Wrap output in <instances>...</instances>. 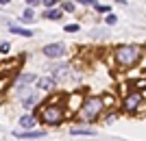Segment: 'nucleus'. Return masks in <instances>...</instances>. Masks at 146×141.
<instances>
[{
	"mask_svg": "<svg viewBox=\"0 0 146 141\" xmlns=\"http://www.w3.org/2000/svg\"><path fill=\"white\" fill-rule=\"evenodd\" d=\"M61 9H63V13H74V9H76V5L74 2H61Z\"/></svg>",
	"mask_w": 146,
	"mask_h": 141,
	"instance_id": "obj_20",
	"label": "nucleus"
},
{
	"mask_svg": "<svg viewBox=\"0 0 146 141\" xmlns=\"http://www.w3.org/2000/svg\"><path fill=\"white\" fill-rule=\"evenodd\" d=\"M146 100H144V93L140 91V89H131V91L124 93V98L120 100V111L122 113H127V115H137V113H142V109H144Z\"/></svg>",
	"mask_w": 146,
	"mask_h": 141,
	"instance_id": "obj_4",
	"label": "nucleus"
},
{
	"mask_svg": "<svg viewBox=\"0 0 146 141\" xmlns=\"http://www.w3.org/2000/svg\"><path fill=\"white\" fill-rule=\"evenodd\" d=\"M105 102H103V96H85L83 104H81L79 113H76V119L79 124H85V126H92L96 124L105 113Z\"/></svg>",
	"mask_w": 146,
	"mask_h": 141,
	"instance_id": "obj_2",
	"label": "nucleus"
},
{
	"mask_svg": "<svg viewBox=\"0 0 146 141\" xmlns=\"http://www.w3.org/2000/svg\"><path fill=\"white\" fill-rule=\"evenodd\" d=\"M0 5H9V0H0Z\"/></svg>",
	"mask_w": 146,
	"mask_h": 141,
	"instance_id": "obj_28",
	"label": "nucleus"
},
{
	"mask_svg": "<svg viewBox=\"0 0 146 141\" xmlns=\"http://www.w3.org/2000/svg\"><path fill=\"white\" fill-rule=\"evenodd\" d=\"M46 59H63L66 56V46L63 43H46L42 48Z\"/></svg>",
	"mask_w": 146,
	"mask_h": 141,
	"instance_id": "obj_7",
	"label": "nucleus"
},
{
	"mask_svg": "<svg viewBox=\"0 0 146 141\" xmlns=\"http://www.w3.org/2000/svg\"><path fill=\"white\" fill-rule=\"evenodd\" d=\"M83 100H85V93L83 91H72V93H68L66 100H63V106H66L68 111V117H72L79 113L81 104H83Z\"/></svg>",
	"mask_w": 146,
	"mask_h": 141,
	"instance_id": "obj_5",
	"label": "nucleus"
},
{
	"mask_svg": "<svg viewBox=\"0 0 146 141\" xmlns=\"http://www.w3.org/2000/svg\"><path fill=\"white\" fill-rule=\"evenodd\" d=\"M70 135H96V130L85 126V124H79V126H72V128H70Z\"/></svg>",
	"mask_w": 146,
	"mask_h": 141,
	"instance_id": "obj_14",
	"label": "nucleus"
},
{
	"mask_svg": "<svg viewBox=\"0 0 146 141\" xmlns=\"http://www.w3.org/2000/svg\"><path fill=\"white\" fill-rule=\"evenodd\" d=\"M9 33L20 35V37H33V35H35L31 28H22V26H15V24H9Z\"/></svg>",
	"mask_w": 146,
	"mask_h": 141,
	"instance_id": "obj_15",
	"label": "nucleus"
},
{
	"mask_svg": "<svg viewBox=\"0 0 146 141\" xmlns=\"http://www.w3.org/2000/svg\"><path fill=\"white\" fill-rule=\"evenodd\" d=\"M22 24H33L35 22V13H33V7H26L24 13H22V18H20Z\"/></svg>",
	"mask_w": 146,
	"mask_h": 141,
	"instance_id": "obj_16",
	"label": "nucleus"
},
{
	"mask_svg": "<svg viewBox=\"0 0 146 141\" xmlns=\"http://www.w3.org/2000/svg\"><path fill=\"white\" fill-rule=\"evenodd\" d=\"M116 117H118L116 109H105V113H103V117H100V119H103L105 124H111L113 119H116Z\"/></svg>",
	"mask_w": 146,
	"mask_h": 141,
	"instance_id": "obj_17",
	"label": "nucleus"
},
{
	"mask_svg": "<svg viewBox=\"0 0 146 141\" xmlns=\"http://www.w3.org/2000/svg\"><path fill=\"white\" fill-rule=\"evenodd\" d=\"M103 102H105L107 109H113L116 106V96L113 93H103Z\"/></svg>",
	"mask_w": 146,
	"mask_h": 141,
	"instance_id": "obj_19",
	"label": "nucleus"
},
{
	"mask_svg": "<svg viewBox=\"0 0 146 141\" xmlns=\"http://www.w3.org/2000/svg\"><path fill=\"white\" fill-rule=\"evenodd\" d=\"M103 22H105V26H116L118 24V15H116V13H105V15H103Z\"/></svg>",
	"mask_w": 146,
	"mask_h": 141,
	"instance_id": "obj_18",
	"label": "nucleus"
},
{
	"mask_svg": "<svg viewBox=\"0 0 146 141\" xmlns=\"http://www.w3.org/2000/svg\"><path fill=\"white\" fill-rule=\"evenodd\" d=\"M94 9H96L98 15H105V13H109V7H107V5H96Z\"/></svg>",
	"mask_w": 146,
	"mask_h": 141,
	"instance_id": "obj_21",
	"label": "nucleus"
},
{
	"mask_svg": "<svg viewBox=\"0 0 146 141\" xmlns=\"http://www.w3.org/2000/svg\"><path fill=\"white\" fill-rule=\"evenodd\" d=\"M113 2H116V5H120V7H127V5H129L127 0H113Z\"/></svg>",
	"mask_w": 146,
	"mask_h": 141,
	"instance_id": "obj_27",
	"label": "nucleus"
},
{
	"mask_svg": "<svg viewBox=\"0 0 146 141\" xmlns=\"http://www.w3.org/2000/svg\"><path fill=\"white\" fill-rule=\"evenodd\" d=\"M44 18H46V20H52V22H59V20L63 18V9H55V7H50V9L44 11Z\"/></svg>",
	"mask_w": 146,
	"mask_h": 141,
	"instance_id": "obj_12",
	"label": "nucleus"
},
{
	"mask_svg": "<svg viewBox=\"0 0 146 141\" xmlns=\"http://www.w3.org/2000/svg\"><path fill=\"white\" fill-rule=\"evenodd\" d=\"M146 48L142 43H116L109 50V61L118 70H133L142 63Z\"/></svg>",
	"mask_w": 146,
	"mask_h": 141,
	"instance_id": "obj_1",
	"label": "nucleus"
},
{
	"mask_svg": "<svg viewBox=\"0 0 146 141\" xmlns=\"http://www.w3.org/2000/svg\"><path fill=\"white\" fill-rule=\"evenodd\" d=\"M76 2H79L81 7H96L98 5L96 0H76Z\"/></svg>",
	"mask_w": 146,
	"mask_h": 141,
	"instance_id": "obj_24",
	"label": "nucleus"
},
{
	"mask_svg": "<svg viewBox=\"0 0 146 141\" xmlns=\"http://www.w3.org/2000/svg\"><path fill=\"white\" fill-rule=\"evenodd\" d=\"M42 5L46 9H50V7H57V0H42Z\"/></svg>",
	"mask_w": 146,
	"mask_h": 141,
	"instance_id": "obj_25",
	"label": "nucleus"
},
{
	"mask_svg": "<svg viewBox=\"0 0 146 141\" xmlns=\"http://www.w3.org/2000/svg\"><path fill=\"white\" fill-rule=\"evenodd\" d=\"M57 87V80L52 76H42V78H37V89L44 93H52Z\"/></svg>",
	"mask_w": 146,
	"mask_h": 141,
	"instance_id": "obj_9",
	"label": "nucleus"
},
{
	"mask_svg": "<svg viewBox=\"0 0 146 141\" xmlns=\"http://www.w3.org/2000/svg\"><path fill=\"white\" fill-rule=\"evenodd\" d=\"M31 83H37V78H35V74H20L18 76V80H15V89H20V87H29Z\"/></svg>",
	"mask_w": 146,
	"mask_h": 141,
	"instance_id": "obj_11",
	"label": "nucleus"
},
{
	"mask_svg": "<svg viewBox=\"0 0 146 141\" xmlns=\"http://www.w3.org/2000/svg\"><path fill=\"white\" fill-rule=\"evenodd\" d=\"M18 122H20V126H22V128L29 130V128H33V126L37 124V117H35V115H31V113H24V115L20 117Z\"/></svg>",
	"mask_w": 146,
	"mask_h": 141,
	"instance_id": "obj_13",
	"label": "nucleus"
},
{
	"mask_svg": "<svg viewBox=\"0 0 146 141\" xmlns=\"http://www.w3.org/2000/svg\"><path fill=\"white\" fill-rule=\"evenodd\" d=\"M46 135V130H15L13 137H18V139H37V137H44Z\"/></svg>",
	"mask_w": 146,
	"mask_h": 141,
	"instance_id": "obj_10",
	"label": "nucleus"
},
{
	"mask_svg": "<svg viewBox=\"0 0 146 141\" xmlns=\"http://www.w3.org/2000/svg\"><path fill=\"white\" fill-rule=\"evenodd\" d=\"M42 5V0H26V7H37Z\"/></svg>",
	"mask_w": 146,
	"mask_h": 141,
	"instance_id": "obj_26",
	"label": "nucleus"
},
{
	"mask_svg": "<svg viewBox=\"0 0 146 141\" xmlns=\"http://www.w3.org/2000/svg\"><path fill=\"white\" fill-rule=\"evenodd\" d=\"M68 117V111L63 104H44L37 111V119L44 126H61Z\"/></svg>",
	"mask_w": 146,
	"mask_h": 141,
	"instance_id": "obj_3",
	"label": "nucleus"
},
{
	"mask_svg": "<svg viewBox=\"0 0 146 141\" xmlns=\"http://www.w3.org/2000/svg\"><path fill=\"white\" fill-rule=\"evenodd\" d=\"M39 104V89H31L26 96H22V109L24 111H31Z\"/></svg>",
	"mask_w": 146,
	"mask_h": 141,
	"instance_id": "obj_8",
	"label": "nucleus"
},
{
	"mask_svg": "<svg viewBox=\"0 0 146 141\" xmlns=\"http://www.w3.org/2000/svg\"><path fill=\"white\" fill-rule=\"evenodd\" d=\"M81 26L79 24H66V33H79Z\"/></svg>",
	"mask_w": 146,
	"mask_h": 141,
	"instance_id": "obj_23",
	"label": "nucleus"
},
{
	"mask_svg": "<svg viewBox=\"0 0 146 141\" xmlns=\"http://www.w3.org/2000/svg\"><path fill=\"white\" fill-rule=\"evenodd\" d=\"M9 52H11V43L2 41V43H0V54H9Z\"/></svg>",
	"mask_w": 146,
	"mask_h": 141,
	"instance_id": "obj_22",
	"label": "nucleus"
},
{
	"mask_svg": "<svg viewBox=\"0 0 146 141\" xmlns=\"http://www.w3.org/2000/svg\"><path fill=\"white\" fill-rule=\"evenodd\" d=\"M70 72H72V65L68 61H59L50 68V76H52L57 83H59V80H68L70 78Z\"/></svg>",
	"mask_w": 146,
	"mask_h": 141,
	"instance_id": "obj_6",
	"label": "nucleus"
}]
</instances>
